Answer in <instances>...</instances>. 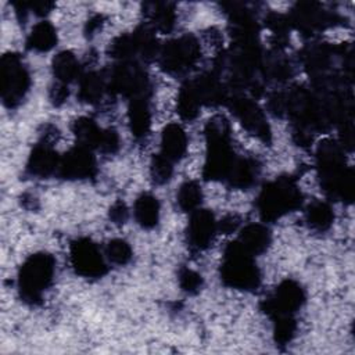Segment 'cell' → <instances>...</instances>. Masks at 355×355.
Instances as JSON below:
<instances>
[{
  "instance_id": "cell-2",
  "label": "cell",
  "mask_w": 355,
  "mask_h": 355,
  "mask_svg": "<svg viewBox=\"0 0 355 355\" xmlns=\"http://www.w3.org/2000/svg\"><path fill=\"white\" fill-rule=\"evenodd\" d=\"M207 155L202 176L207 180H225L236 159L230 144V126L225 116L211 118L205 126Z\"/></svg>"
},
{
  "instance_id": "cell-26",
  "label": "cell",
  "mask_w": 355,
  "mask_h": 355,
  "mask_svg": "<svg viewBox=\"0 0 355 355\" xmlns=\"http://www.w3.org/2000/svg\"><path fill=\"white\" fill-rule=\"evenodd\" d=\"M51 69H53V75L57 79V82L68 85L79 76L80 65L73 53L64 50V51H60L53 58Z\"/></svg>"
},
{
  "instance_id": "cell-37",
  "label": "cell",
  "mask_w": 355,
  "mask_h": 355,
  "mask_svg": "<svg viewBox=\"0 0 355 355\" xmlns=\"http://www.w3.org/2000/svg\"><path fill=\"white\" fill-rule=\"evenodd\" d=\"M119 148V136L114 129H104L98 150L104 154H114Z\"/></svg>"
},
{
  "instance_id": "cell-22",
  "label": "cell",
  "mask_w": 355,
  "mask_h": 355,
  "mask_svg": "<svg viewBox=\"0 0 355 355\" xmlns=\"http://www.w3.org/2000/svg\"><path fill=\"white\" fill-rule=\"evenodd\" d=\"M136 222L144 229H153L159 220V202L150 193L140 194L133 205Z\"/></svg>"
},
{
  "instance_id": "cell-15",
  "label": "cell",
  "mask_w": 355,
  "mask_h": 355,
  "mask_svg": "<svg viewBox=\"0 0 355 355\" xmlns=\"http://www.w3.org/2000/svg\"><path fill=\"white\" fill-rule=\"evenodd\" d=\"M60 155L51 144L43 141L33 147L26 162V171L36 178H49L58 171Z\"/></svg>"
},
{
  "instance_id": "cell-39",
  "label": "cell",
  "mask_w": 355,
  "mask_h": 355,
  "mask_svg": "<svg viewBox=\"0 0 355 355\" xmlns=\"http://www.w3.org/2000/svg\"><path fill=\"white\" fill-rule=\"evenodd\" d=\"M69 96V89H68V85L65 83H61V82H55L51 87H50V92H49V97L51 100V103L54 105H61L62 103L67 101Z\"/></svg>"
},
{
  "instance_id": "cell-32",
  "label": "cell",
  "mask_w": 355,
  "mask_h": 355,
  "mask_svg": "<svg viewBox=\"0 0 355 355\" xmlns=\"http://www.w3.org/2000/svg\"><path fill=\"white\" fill-rule=\"evenodd\" d=\"M108 54L118 61L135 60L137 57V46L133 33H125L116 36L108 47Z\"/></svg>"
},
{
  "instance_id": "cell-8",
  "label": "cell",
  "mask_w": 355,
  "mask_h": 355,
  "mask_svg": "<svg viewBox=\"0 0 355 355\" xmlns=\"http://www.w3.org/2000/svg\"><path fill=\"white\" fill-rule=\"evenodd\" d=\"M1 100L8 108L17 107L31 86V75L18 54L8 53L0 60Z\"/></svg>"
},
{
  "instance_id": "cell-4",
  "label": "cell",
  "mask_w": 355,
  "mask_h": 355,
  "mask_svg": "<svg viewBox=\"0 0 355 355\" xmlns=\"http://www.w3.org/2000/svg\"><path fill=\"white\" fill-rule=\"evenodd\" d=\"M220 279L236 290L252 291L259 286L261 273L251 255L237 240L226 245L220 265Z\"/></svg>"
},
{
  "instance_id": "cell-34",
  "label": "cell",
  "mask_w": 355,
  "mask_h": 355,
  "mask_svg": "<svg viewBox=\"0 0 355 355\" xmlns=\"http://www.w3.org/2000/svg\"><path fill=\"white\" fill-rule=\"evenodd\" d=\"M173 173V162L161 153L153 155L150 162V175L157 184L166 183Z\"/></svg>"
},
{
  "instance_id": "cell-43",
  "label": "cell",
  "mask_w": 355,
  "mask_h": 355,
  "mask_svg": "<svg viewBox=\"0 0 355 355\" xmlns=\"http://www.w3.org/2000/svg\"><path fill=\"white\" fill-rule=\"evenodd\" d=\"M101 24H103L101 15H96V17L90 18V19L87 21V25H86V33L90 35V36L94 35V32L101 26Z\"/></svg>"
},
{
  "instance_id": "cell-30",
  "label": "cell",
  "mask_w": 355,
  "mask_h": 355,
  "mask_svg": "<svg viewBox=\"0 0 355 355\" xmlns=\"http://www.w3.org/2000/svg\"><path fill=\"white\" fill-rule=\"evenodd\" d=\"M136 46H137V57H140L144 61H151L155 57H158L161 47L158 46L155 32L151 26L143 25L139 26L133 32Z\"/></svg>"
},
{
  "instance_id": "cell-11",
  "label": "cell",
  "mask_w": 355,
  "mask_h": 355,
  "mask_svg": "<svg viewBox=\"0 0 355 355\" xmlns=\"http://www.w3.org/2000/svg\"><path fill=\"white\" fill-rule=\"evenodd\" d=\"M288 19L290 24L304 35H312L315 32L323 31L340 21L337 14L323 10L319 3L313 1L295 4L290 12Z\"/></svg>"
},
{
  "instance_id": "cell-41",
  "label": "cell",
  "mask_w": 355,
  "mask_h": 355,
  "mask_svg": "<svg viewBox=\"0 0 355 355\" xmlns=\"http://www.w3.org/2000/svg\"><path fill=\"white\" fill-rule=\"evenodd\" d=\"M26 4H28L29 11L35 12L37 17H44V15H47V14L53 10V7H54V4H53V3H50V1H44V0L29 1V3H26Z\"/></svg>"
},
{
  "instance_id": "cell-5",
  "label": "cell",
  "mask_w": 355,
  "mask_h": 355,
  "mask_svg": "<svg viewBox=\"0 0 355 355\" xmlns=\"http://www.w3.org/2000/svg\"><path fill=\"white\" fill-rule=\"evenodd\" d=\"M55 272V259L49 252L29 255L18 272V288L21 298L32 305L42 301L44 291L51 286Z\"/></svg>"
},
{
  "instance_id": "cell-6",
  "label": "cell",
  "mask_w": 355,
  "mask_h": 355,
  "mask_svg": "<svg viewBox=\"0 0 355 355\" xmlns=\"http://www.w3.org/2000/svg\"><path fill=\"white\" fill-rule=\"evenodd\" d=\"M108 92L122 94L132 100L137 97H148L150 82L146 71L136 60L118 61L105 75Z\"/></svg>"
},
{
  "instance_id": "cell-20",
  "label": "cell",
  "mask_w": 355,
  "mask_h": 355,
  "mask_svg": "<svg viewBox=\"0 0 355 355\" xmlns=\"http://www.w3.org/2000/svg\"><path fill=\"white\" fill-rule=\"evenodd\" d=\"M257 175L258 166L255 161L244 157H236L225 180L234 189H247L255 182Z\"/></svg>"
},
{
  "instance_id": "cell-1",
  "label": "cell",
  "mask_w": 355,
  "mask_h": 355,
  "mask_svg": "<svg viewBox=\"0 0 355 355\" xmlns=\"http://www.w3.org/2000/svg\"><path fill=\"white\" fill-rule=\"evenodd\" d=\"M316 166L323 191L331 198L352 202L354 171L345 164L344 148L338 141H320L316 148Z\"/></svg>"
},
{
  "instance_id": "cell-33",
  "label": "cell",
  "mask_w": 355,
  "mask_h": 355,
  "mask_svg": "<svg viewBox=\"0 0 355 355\" xmlns=\"http://www.w3.org/2000/svg\"><path fill=\"white\" fill-rule=\"evenodd\" d=\"M273 320V338L277 344H288L297 330L295 320L293 315H277L272 318Z\"/></svg>"
},
{
  "instance_id": "cell-28",
  "label": "cell",
  "mask_w": 355,
  "mask_h": 355,
  "mask_svg": "<svg viewBox=\"0 0 355 355\" xmlns=\"http://www.w3.org/2000/svg\"><path fill=\"white\" fill-rule=\"evenodd\" d=\"M305 219L308 225L318 232H324L330 229L334 220V212L331 207L324 201H312L305 211Z\"/></svg>"
},
{
  "instance_id": "cell-14",
  "label": "cell",
  "mask_w": 355,
  "mask_h": 355,
  "mask_svg": "<svg viewBox=\"0 0 355 355\" xmlns=\"http://www.w3.org/2000/svg\"><path fill=\"white\" fill-rule=\"evenodd\" d=\"M218 222L209 209L198 208L191 212L187 225V243L197 251L205 250L215 236Z\"/></svg>"
},
{
  "instance_id": "cell-12",
  "label": "cell",
  "mask_w": 355,
  "mask_h": 355,
  "mask_svg": "<svg viewBox=\"0 0 355 355\" xmlns=\"http://www.w3.org/2000/svg\"><path fill=\"white\" fill-rule=\"evenodd\" d=\"M305 302V291L300 283L287 279L275 290L273 295L262 302V311L270 318L277 315H293Z\"/></svg>"
},
{
  "instance_id": "cell-3",
  "label": "cell",
  "mask_w": 355,
  "mask_h": 355,
  "mask_svg": "<svg viewBox=\"0 0 355 355\" xmlns=\"http://www.w3.org/2000/svg\"><path fill=\"white\" fill-rule=\"evenodd\" d=\"M301 204L302 193L291 176H280L266 183L257 201L259 215L265 222H275L300 208Z\"/></svg>"
},
{
  "instance_id": "cell-9",
  "label": "cell",
  "mask_w": 355,
  "mask_h": 355,
  "mask_svg": "<svg viewBox=\"0 0 355 355\" xmlns=\"http://www.w3.org/2000/svg\"><path fill=\"white\" fill-rule=\"evenodd\" d=\"M227 105L233 115L239 119V122L248 133L257 136L263 143L270 141L272 132L266 121V115L252 98L237 93L229 96Z\"/></svg>"
},
{
  "instance_id": "cell-31",
  "label": "cell",
  "mask_w": 355,
  "mask_h": 355,
  "mask_svg": "<svg viewBox=\"0 0 355 355\" xmlns=\"http://www.w3.org/2000/svg\"><path fill=\"white\" fill-rule=\"evenodd\" d=\"M178 205L182 211L186 212H193L200 208L201 201H202V191L201 187L197 182L194 180H187L184 182L176 194Z\"/></svg>"
},
{
  "instance_id": "cell-24",
  "label": "cell",
  "mask_w": 355,
  "mask_h": 355,
  "mask_svg": "<svg viewBox=\"0 0 355 355\" xmlns=\"http://www.w3.org/2000/svg\"><path fill=\"white\" fill-rule=\"evenodd\" d=\"M72 132L79 146L86 147L89 150H98L104 129H101L92 118L80 116L73 121Z\"/></svg>"
},
{
  "instance_id": "cell-23",
  "label": "cell",
  "mask_w": 355,
  "mask_h": 355,
  "mask_svg": "<svg viewBox=\"0 0 355 355\" xmlns=\"http://www.w3.org/2000/svg\"><path fill=\"white\" fill-rule=\"evenodd\" d=\"M144 8L148 17V24L154 31L169 33L173 29L176 14L171 3H147Z\"/></svg>"
},
{
  "instance_id": "cell-21",
  "label": "cell",
  "mask_w": 355,
  "mask_h": 355,
  "mask_svg": "<svg viewBox=\"0 0 355 355\" xmlns=\"http://www.w3.org/2000/svg\"><path fill=\"white\" fill-rule=\"evenodd\" d=\"M107 90H108L107 79L103 73L90 71L83 73L79 78L78 97L83 103H87V104L98 103Z\"/></svg>"
},
{
  "instance_id": "cell-18",
  "label": "cell",
  "mask_w": 355,
  "mask_h": 355,
  "mask_svg": "<svg viewBox=\"0 0 355 355\" xmlns=\"http://www.w3.org/2000/svg\"><path fill=\"white\" fill-rule=\"evenodd\" d=\"M128 121L132 135L136 139H143L148 135L151 128V111L148 97H137L129 100Z\"/></svg>"
},
{
  "instance_id": "cell-38",
  "label": "cell",
  "mask_w": 355,
  "mask_h": 355,
  "mask_svg": "<svg viewBox=\"0 0 355 355\" xmlns=\"http://www.w3.org/2000/svg\"><path fill=\"white\" fill-rule=\"evenodd\" d=\"M268 110L275 116H282L287 110V96L282 92H275L268 98Z\"/></svg>"
},
{
  "instance_id": "cell-13",
  "label": "cell",
  "mask_w": 355,
  "mask_h": 355,
  "mask_svg": "<svg viewBox=\"0 0 355 355\" xmlns=\"http://www.w3.org/2000/svg\"><path fill=\"white\" fill-rule=\"evenodd\" d=\"M96 171L97 165L92 150L76 144L60 158L57 173L62 179L82 180L93 178L96 175Z\"/></svg>"
},
{
  "instance_id": "cell-19",
  "label": "cell",
  "mask_w": 355,
  "mask_h": 355,
  "mask_svg": "<svg viewBox=\"0 0 355 355\" xmlns=\"http://www.w3.org/2000/svg\"><path fill=\"white\" fill-rule=\"evenodd\" d=\"M272 236L269 229L262 223H250L240 230L239 243L251 254L259 255L265 252L270 244Z\"/></svg>"
},
{
  "instance_id": "cell-42",
  "label": "cell",
  "mask_w": 355,
  "mask_h": 355,
  "mask_svg": "<svg viewBox=\"0 0 355 355\" xmlns=\"http://www.w3.org/2000/svg\"><path fill=\"white\" fill-rule=\"evenodd\" d=\"M239 223H240V219L239 216L236 215H227L225 216L219 223H218V229L226 234L234 232L237 227H239Z\"/></svg>"
},
{
  "instance_id": "cell-36",
  "label": "cell",
  "mask_w": 355,
  "mask_h": 355,
  "mask_svg": "<svg viewBox=\"0 0 355 355\" xmlns=\"http://www.w3.org/2000/svg\"><path fill=\"white\" fill-rule=\"evenodd\" d=\"M179 284L183 291L189 294L198 293L202 286V277L200 273L190 268H182L179 270Z\"/></svg>"
},
{
  "instance_id": "cell-25",
  "label": "cell",
  "mask_w": 355,
  "mask_h": 355,
  "mask_svg": "<svg viewBox=\"0 0 355 355\" xmlns=\"http://www.w3.org/2000/svg\"><path fill=\"white\" fill-rule=\"evenodd\" d=\"M202 103L198 97V93L196 90V86L193 80H187L182 85L179 94H178V114L184 121H193L200 114Z\"/></svg>"
},
{
  "instance_id": "cell-29",
  "label": "cell",
  "mask_w": 355,
  "mask_h": 355,
  "mask_svg": "<svg viewBox=\"0 0 355 355\" xmlns=\"http://www.w3.org/2000/svg\"><path fill=\"white\" fill-rule=\"evenodd\" d=\"M261 71L263 78L275 80H286L291 76V65L280 50H275L272 54L263 57Z\"/></svg>"
},
{
  "instance_id": "cell-17",
  "label": "cell",
  "mask_w": 355,
  "mask_h": 355,
  "mask_svg": "<svg viewBox=\"0 0 355 355\" xmlns=\"http://www.w3.org/2000/svg\"><path fill=\"white\" fill-rule=\"evenodd\" d=\"M187 150V135L178 123H169L161 133V154L172 162L184 157Z\"/></svg>"
},
{
  "instance_id": "cell-35",
  "label": "cell",
  "mask_w": 355,
  "mask_h": 355,
  "mask_svg": "<svg viewBox=\"0 0 355 355\" xmlns=\"http://www.w3.org/2000/svg\"><path fill=\"white\" fill-rule=\"evenodd\" d=\"M105 255L108 261L115 265H126L132 259L133 251L128 241L122 239H114L108 241L105 247Z\"/></svg>"
},
{
  "instance_id": "cell-27",
  "label": "cell",
  "mask_w": 355,
  "mask_h": 355,
  "mask_svg": "<svg viewBox=\"0 0 355 355\" xmlns=\"http://www.w3.org/2000/svg\"><path fill=\"white\" fill-rule=\"evenodd\" d=\"M57 43V31L49 21L37 22L26 39V46L35 51H49Z\"/></svg>"
},
{
  "instance_id": "cell-40",
  "label": "cell",
  "mask_w": 355,
  "mask_h": 355,
  "mask_svg": "<svg viewBox=\"0 0 355 355\" xmlns=\"http://www.w3.org/2000/svg\"><path fill=\"white\" fill-rule=\"evenodd\" d=\"M129 216V209L126 207V204L121 200L115 201L111 208H110V219L116 223V225H121V223H125L126 219Z\"/></svg>"
},
{
  "instance_id": "cell-16",
  "label": "cell",
  "mask_w": 355,
  "mask_h": 355,
  "mask_svg": "<svg viewBox=\"0 0 355 355\" xmlns=\"http://www.w3.org/2000/svg\"><path fill=\"white\" fill-rule=\"evenodd\" d=\"M193 83L202 105H218L227 103L229 90L223 85L220 75L215 72H207L194 79Z\"/></svg>"
},
{
  "instance_id": "cell-7",
  "label": "cell",
  "mask_w": 355,
  "mask_h": 355,
  "mask_svg": "<svg viewBox=\"0 0 355 355\" xmlns=\"http://www.w3.org/2000/svg\"><path fill=\"white\" fill-rule=\"evenodd\" d=\"M201 57V46L196 36L183 35L165 43L158 54L161 68L171 75L189 72Z\"/></svg>"
},
{
  "instance_id": "cell-10",
  "label": "cell",
  "mask_w": 355,
  "mask_h": 355,
  "mask_svg": "<svg viewBox=\"0 0 355 355\" xmlns=\"http://www.w3.org/2000/svg\"><path fill=\"white\" fill-rule=\"evenodd\" d=\"M71 263L75 272L83 277H101L107 272L104 255L96 243L80 237L71 244Z\"/></svg>"
}]
</instances>
